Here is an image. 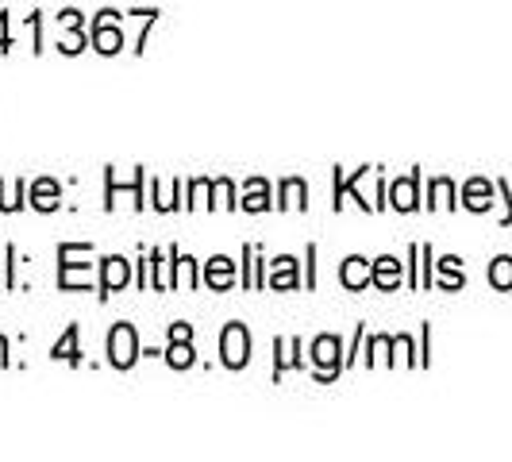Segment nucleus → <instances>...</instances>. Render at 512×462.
<instances>
[{"label": "nucleus", "instance_id": "nucleus-6", "mask_svg": "<svg viewBox=\"0 0 512 462\" xmlns=\"http://www.w3.org/2000/svg\"><path fill=\"white\" fill-rule=\"evenodd\" d=\"M312 362H316V366H339V343H335L332 335H320V339H316Z\"/></svg>", "mask_w": 512, "mask_h": 462}, {"label": "nucleus", "instance_id": "nucleus-13", "mask_svg": "<svg viewBox=\"0 0 512 462\" xmlns=\"http://www.w3.org/2000/svg\"><path fill=\"white\" fill-rule=\"evenodd\" d=\"M416 181V178H412ZM412 181H401V185H393V205L397 208H412L416 205V201H412V197H416V193H412Z\"/></svg>", "mask_w": 512, "mask_h": 462}, {"label": "nucleus", "instance_id": "nucleus-16", "mask_svg": "<svg viewBox=\"0 0 512 462\" xmlns=\"http://www.w3.org/2000/svg\"><path fill=\"white\" fill-rule=\"evenodd\" d=\"M247 208H266V185H262V181H255V193H251V197H247Z\"/></svg>", "mask_w": 512, "mask_h": 462}, {"label": "nucleus", "instance_id": "nucleus-15", "mask_svg": "<svg viewBox=\"0 0 512 462\" xmlns=\"http://www.w3.org/2000/svg\"><path fill=\"white\" fill-rule=\"evenodd\" d=\"M278 285H293V258H278Z\"/></svg>", "mask_w": 512, "mask_h": 462}, {"label": "nucleus", "instance_id": "nucleus-3", "mask_svg": "<svg viewBox=\"0 0 512 462\" xmlns=\"http://www.w3.org/2000/svg\"><path fill=\"white\" fill-rule=\"evenodd\" d=\"M370 278H374V270L366 266V258H347V266H343V285L347 289H362Z\"/></svg>", "mask_w": 512, "mask_h": 462}, {"label": "nucleus", "instance_id": "nucleus-8", "mask_svg": "<svg viewBox=\"0 0 512 462\" xmlns=\"http://www.w3.org/2000/svg\"><path fill=\"white\" fill-rule=\"evenodd\" d=\"M208 285H216V289H228L231 285V262L228 258H212V262H208Z\"/></svg>", "mask_w": 512, "mask_h": 462}, {"label": "nucleus", "instance_id": "nucleus-4", "mask_svg": "<svg viewBox=\"0 0 512 462\" xmlns=\"http://www.w3.org/2000/svg\"><path fill=\"white\" fill-rule=\"evenodd\" d=\"M128 285V262L124 258H104V293H116Z\"/></svg>", "mask_w": 512, "mask_h": 462}, {"label": "nucleus", "instance_id": "nucleus-12", "mask_svg": "<svg viewBox=\"0 0 512 462\" xmlns=\"http://www.w3.org/2000/svg\"><path fill=\"white\" fill-rule=\"evenodd\" d=\"M489 278H493V285L509 289V285H512V262H509V258H497V266H493V274H489Z\"/></svg>", "mask_w": 512, "mask_h": 462}, {"label": "nucleus", "instance_id": "nucleus-1", "mask_svg": "<svg viewBox=\"0 0 512 462\" xmlns=\"http://www.w3.org/2000/svg\"><path fill=\"white\" fill-rule=\"evenodd\" d=\"M108 359H112V366H120V370H128L131 362L139 359V339H135L131 324H116L112 328V335H108Z\"/></svg>", "mask_w": 512, "mask_h": 462}, {"label": "nucleus", "instance_id": "nucleus-18", "mask_svg": "<svg viewBox=\"0 0 512 462\" xmlns=\"http://www.w3.org/2000/svg\"><path fill=\"white\" fill-rule=\"evenodd\" d=\"M170 335H174V339H189V324H174V328H170Z\"/></svg>", "mask_w": 512, "mask_h": 462}, {"label": "nucleus", "instance_id": "nucleus-17", "mask_svg": "<svg viewBox=\"0 0 512 462\" xmlns=\"http://www.w3.org/2000/svg\"><path fill=\"white\" fill-rule=\"evenodd\" d=\"M178 282L193 285V258H178Z\"/></svg>", "mask_w": 512, "mask_h": 462}, {"label": "nucleus", "instance_id": "nucleus-14", "mask_svg": "<svg viewBox=\"0 0 512 462\" xmlns=\"http://www.w3.org/2000/svg\"><path fill=\"white\" fill-rule=\"evenodd\" d=\"M282 193H285V201H282V205H305V201H297V197L305 193V185H301V181H285V185H282Z\"/></svg>", "mask_w": 512, "mask_h": 462}, {"label": "nucleus", "instance_id": "nucleus-10", "mask_svg": "<svg viewBox=\"0 0 512 462\" xmlns=\"http://www.w3.org/2000/svg\"><path fill=\"white\" fill-rule=\"evenodd\" d=\"M54 197H58V189H54V181H39V185H35V208H43V212H51V208L58 205Z\"/></svg>", "mask_w": 512, "mask_h": 462}, {"label": "nucleus", "instance_id": "nucleus-2", "mask_svg": "<svg viewBox=\"0 0 512 462\" xmlns=\"http://www.w3.org/2000/svg\"><path fill=\"white\" fill-rule=\"evenodd\" d=\"M220 355H224V362H228L231 370L247 366V359H251V335H247V328H243V324H228V328H224Z\"/></svg>", "mask_w": 512, "mask_h": 462}, {"label": "nucleus", "instance_id": "nucleus-7", "mask_svg": "<svg viewBox=\"0 0 512 462\" xmlns=\"http://www.w3.org/2000/svg\"><path fill=\"white\" fill-rule=\"evenodd\" d=\"M401 278V266H397V258H378L374 262V282L382 285V289H393V282Z\"/></svg>", "mask_w": 512, "mask_h": 462}, {"label": "nucleus", "instance_id": "nucleus-11", "mask_svg": "<svg viewBox=\"0 0 512 462\" xmlns=\"http://www.w3.org/2000/svg\"><path fill=\"white\" fill-rule=\"evenodd\" d=\"M54 359L77 362V328H70V332H66V339L54 347Z\"/></svg>", "mask_w": 512, "mask_h": 462}, {"label": "nucleus", "instance_id": "nucleus-9", "mask_svg": "<svg viewBox=\"0 0 512 462\" xmlns=\"http://www.w3.org/2000/svg\"><path fill=\"white\" fill-rule=\"evenodd\" d=\"M166 359H170V366H181V370L193 366V347H189V339H174V347H170Z\"/></svg>", "mask_w": 512, "mask_h": 462}, {"label": "nucleus", "instance_id": "nucleus-5", "mask_svg": "<svg viewBox=\"0 0 512 462\" xmlns=\"http://www.w3.org/2000/svg\"><path fill=\"white\" fill-rule=\"evenodd\" d=\"M112 12H104V20L97 24V31H93V39H97V51L112 54L120 51V35H116V27H112V20H108Z\"/></svg>", "mask_w": 512, "mask_h": 462}]
</instances>
